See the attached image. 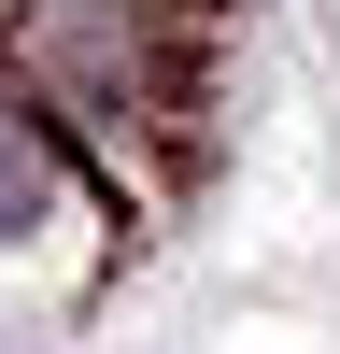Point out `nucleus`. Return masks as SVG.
<instances>
[{
  "mask_svg": "<svg viewBox=\"0 0 340 354\" xmlns=\"http://www.w3.org/2000/svg\"><path fill=\"white\" fill-rule=\"evenodd\" d=\"M43 213H57V142H43L28 100H0V255H15Z\"/></svg>",
  "mask_w": 340,
  "mask_h": 354,
  "instance_id": "obj_1",
  "label": "nucleus"
}]
</instances>
